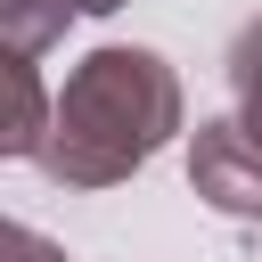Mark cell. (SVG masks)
<instances>
[{
    "label": "cell",
    "mask_w": 262,
    "mask_h": 262,
    "mask_svg": "<svg viewBox=\"0 0 262 262\" xmlns=\"http://www.w3.org/2000/svg\"><path fill=\"white\" fill-rule=\"evenodd\" d=\"M0 262H66V246H57V237H41V229H25V221H8V213H0Z\"/></svg>",
    "instance_id": "cell-6"
},
{
    "label": "cell",
    "mask_w": 262,
    "mask_h": 262,
    "mask_svg": "<svg viewBox=\"0 0 262 262\" xmlns=\"http://www.w3.org/2000/svg\"><path fill=\"white\" fill-rule=\"evenodd\" d=\"M229 98H237V131L262 147V16L237 25V41H229Z\"/></svg>",
    "instance_id": "cell-5"
},
{
    "label": "cell",
    "mask_w": 262,
    "mask_h": 262,
    "mask_svg": "<svg viewBox=\"0 0 262 262\" xmlns=\"http://www.w3.org/2000/svg\"><path fill=\"white\" fill-rule=\"evenodd\" d=\"M115 8H131V0H74V16H115Z\"/></svg>",
    "instance_id": "cell-7"
},
{
    "label": "cell",
    "mask_w": 262,
    "mask_h": 262,
    "mask_svg": "<svg viewBox=\"0 0 262 262\" xmlns=\"http://www.w3.org/2000/svg\"><path fill=\"white\" fill-rule=\"evenodd\" d=\"M74 25V0H0V49H25V57H49Z\"/></svg>",
    "instance_id": "cell-4"
},
{
    "label": "cell",
    "mask_w": 262,
    "mask_h": 262,
    "mask_svg": "<svg viewBox=\"0 0 262 262\" xmlns=\"http://www.w3.org/2000/svg\"><path fill=\"white\" fill-rule=\"evenodd\" d=\"M188 188L229 221H262V147L237 131V115L188 131Z\"/></svg>",
    "instance_id": "cell-2"
},
{
    "label": "cell",
    "mask_w": 262,
    "mask_h": 262,
    "mask_svg": "<svg viewBox=\"0 0 262 262\" xmlns=\"http://www.w3.org/2000/svg\"><path fill=\"white\" fill-rule=\"evenodd\" d=\"M180 115H188L180 74L139 41H106L66 74L49 139H41V172L57 188H115L164 139H180Z\"/></svg>",
    "instance_id": "cell-1"
},
{
    "label": "cell",
    "mask_w": 262,
    "mask_h": 262,
    "mask_svg": "<svg viewBox=\"0 0 262 262\" xmlns=\"http://www.w3.org/2000/svg\"><path fill=\"white\" fill-rule=\"evenodd\" d=\"M49 115H57V98L41 90L33 57H25V49H0V164H16V156H41V139H49Z\"/></svg>",
    "instance_id": "cell-3"
}]
</instances>
